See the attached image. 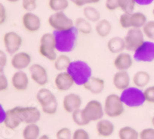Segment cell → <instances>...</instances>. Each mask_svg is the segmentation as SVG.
<instances>
[{"instance_id":"cell-51","label":"cell","mask_w":154,"mask_h":139,"mask_svg":"<svg viewBox=\"0 0 154 139\" xmlns=\"http://www.w3.org/2000/svg\"><path fill=\"white\" fill-rule=\"evenodd\" d=\"M6 1L9 2H11V3H16V2H19V0H6Z\"/></svg>"},{"instance_id":"cell-14","label":"cell","mask_w":154,"mask_h":139,"mask_svg":"<svg viewBox=\"0 0 154 139\" xmlns=\"http://www.w3.org/2000/svg\"><path fill=\"white\" fill-rule=\"evenodd\" d=\"M22 24L27 32L35 33L41 29L42 21L40 17L33 12H26L22 17Z\"/></svg>"},{"instance_id":"cell-9","label":"cell","mask_w":154,"mask_h":139,"mask_svg":"<svg viewBox=\"0 0 154 139\" xmlns=\"http://www.w3.org/2000/svg\"><path fill=\"white\" fill-rule=\"evenodd\" d=\"M133 60L140 63H151L154 61V42L144 41L134 52Z\"/></svg>"},{"instance_id":"cell-18","label":"cell","mask_w":154,"mask_h":139,"mask_svg":"<svg viewBox=\"0 0 154 139\" xmlns=\"http://www.w3.org/2000/svg\"><path fill=\"white\" fill-rule=\"evenodd\" d=\"M12 85L15 90L19 91L26 90L29 85V79L26 73L23 71H17L12 77Z\"/></svg>"},{"instance_id":"cell-11","label":"cell","mask_w":154,"mask_h":139,"mask_svg":"<svg viewBox=\"0 0 154 139\" xmlns=\"http://www.w3.org/2000/svg\"><path fill=\"white\" fill-rule=\"evenodd\" d=\"M15 111L17 113L22 123L36 124L41 119V112L36 107H15Z\"/></svg>"},{"instance_id":"cell-21","label":"cell","mask_w":154,"mask_h":139,"mask_svg":"<svg viewBox=\"0 0 154 139\" xmlns=\"http://www.w3.org/2000/svg\"><path fill=\"white\" fill-rule=\"evenodd\" d=\"M82 87L89 93L98 95L103 93L105 89V81L99 77L92 76L90 79Z\"/></svg>"},{"instance_id":"cell-36","label":"cell","mask_w":154,"mask_h":139,"mask_svg":"<svg viewBox=\"0 0 154 139\" xmlns=\"http://www.w3.org/2000/svg\"><path fill=\"white\" fill-rule=\"evenodd\" d=\"M144 36L151 41H154V20L147 21L142 28Z\"/></svg>"},{"instance_id":"cell-12","label":"cell","mask_w":154,"mask_h":139,"mask_svg":"<svg viewBox=\"0 0 154 139\" xmlns=\"http://www.w3.org/2000/svg\"><path fill=\"white\" fill-rule=\"evenodd\" d=\"M3 43L5 50L9 54L17 53L23 45V38L14 31L5 33L3 36Z\"/></svg>"},{"instance_id":"cell-25","label":"cell","mask_w":154,"mask_h":139,"mask_svg":"<svg viewBox=\"0 0 154 139\" xmlns=\"http://www.w3.org/2000/svg\"><path fill=\"white\" fill-rule=\"evenodd\" d=\"M151 77L146 71H139L134 74L133 77V83L138 88L146 87L150 82Z\"/></svg>"},{"instance_id":"cell-3","label":"cell","mask_w":154,"mask_h":139,"mask_svg":"<svg viewBox=\"0 0 154 139\" xmlns=\"http://www.w3.org/2000/svg\"><path fill=\"white\" fill-rule=\"evenodd\" d=\"M36 100L42 111L48 115H54L58 110V101L54 93L48 88H41L36 93Z\"/></svg>"},{"instance_id":"cell-27","label":"cell","mask_w":154,"mask_h":139,"mask_svg":"<svg viewBox=\"0 0 154 139\" xmlns=\"http://www.w3.org/2000/svg\"><path fill=\"white\" fill-rule=\"evenodd\" d=\"M74 27L79 33L82 35H89L93 32V27L91 23L84 17H79L74 21Z\"/></svg>"},{"instance_id":"cell-48","label":"cell","mask_w":154,"mask_h":139,"mask_svg":"<svg viewBox=\"0 0 154 139\" xmlns=\"http://www.w3.org/2000/svg\"><path fill=\"white\" fill-rule=\"evenodd\" d=\"M154 0H135L136 4L140 6H146L153 2Z\"/></svg>"},{"instance_id":"cell-53","label":"cell","mask_w":154,"mask_h":139,"mask_svg":"<svg viewBox=\"0 0 154 139\" xmlns=\"http://www.w3.org/2000/svg\"><path fill=\"white\" fill-rule=\"evenodd\" d=\"M152 16H154V7H153V9H152Z\"/></svg>"},{"instance_id":"cell-52","label":"cell","mask_w":154,"mask_h":139,"mask_svg":"<svg viewBox=\"0 0 154 139\" xmlns=\"http://www.w3.org/2000/svg\"><path fill=\"white\" fill-rule=\"evenodd\" d=\"M151 122H152V125H153V127H154V115H153V116H152V120H151Z\"/></svg>"},{"instance_id":"cell-47","label":"cell","mask_w":154,"mask_h":139,"mask_svg":"<svg viewBox=\"0 0 154 139\" xmlns=\"http://www.w3.org/2000/svg\"><path fill=\"white\" fill-rule=\"evenodd\" d=\"M8 80L3 74H0V92L5 90L8 88Z\"/></svg>"},{"instance_id":"cell-26","label":"cell","mask_w":154,"mask_h":139,"mask_svg":"<svg viewBox=\"0 0 154 139\" xmlns=\"http://www.w3.org/2000/svg\"><path fill=\"white\" fill-rule=\"evenodd\" d=\"M96 34L101 38H106L112 31V24L108 20L101 19L96 23L95 27Z\"/></svg>"},{"instance_id":"cell-35","label":"cell","mask_w":154,"mask_h":139,"mask_svg":"<svg viewBox=\"0 0 154 139\" xmlns=\"http://www.w3.org/2000/svg\"><path fill=\"white\" fill-rule=\"evenodd\" d=\"M72 118L74 123L78 126H86V125H89L85 119L84 116H83L81 108L72 113Z\"/></svg>"},{"instance_id":"cell-19","label":"cell","mask_w":154,"mask_h":139,"mask_svg":"<svg viewBox=\"0 0 154 139\" xmlns=\"http://www.w3.org/2000/svg\"><path fill=\"white\" fill-rule=\"evenodd\" d=\"M133 65V57L128 53L122 52L116 56L113 66L117 71H127Z\"/></svg>"},{"instance_id":"cell-30","label":"cell","mask_w":154,"mask_h":139,"mask_svg":"<svg viewBox=\"0 0 154 139\" xmlns=\"http://www.w3.org/2000/svg\"><path fill=\"white\" fill-rule=\"evenodd\" d=\"M82 14L85 19L90 23H96L99 20H101V14L97 9L92 5H86L83 7Z\"/></svg>"},{"instance_id":"cell-50","label":"cell","mask_w":154,"mask_h":139,"mask_svg":"<svg viewBox=\"0 0 154 139\" xmlns=\"http://www.w3.org/2000/svg\"><path fill=\"white\" fill-rule=\"evenodd\" d=\"M38 139H51V138L49 137V135H47V134H43V135H41L40 137H38Z\"/></svg>"},{"instance_id":"cell-41","label":"cell","mask_w":154,"mask_h":139,"mask_svg":"<svg viewBox=\"0 0 154 139\" xmlns=\"http://www.w3.org/2000/svg\"><path fill=\"white\" fill-rule=\"evenodd\" d=\"M146 102L154 104V86L148 87L143 90Z\"/></svg>"},{"instance_id":"cell-46","label":"cell","mask_w":154,"mask_h":139,"mask_svg":"<svg viewBox=\"0 0 154 139\" xmlns=\"http://www.w3.org/2000/svg\"><path fill=\"white\" fill-rule=\"evenodd\" d=\"M6 19H7V12L5 5L0 2V25L4 24L6 21Z\"/></svg>"},{"instance_id":"cell-2","label":"cell","mask_w":154,"mask_h":139,"mask_svg":"<svg viewBox=\"0 0 154 139\" xmlns=\"http://www.w3.org/2000/svg\"><path fill=\"white\" fill-rule=\"evenodd\" d=\"M67 72L73 79L75 84L83 86L93 76L90 66L83 60H72Z\"/></svg>"},{"instance_id":"cell-5","label":"cell","mask_w":154,"mask_h":139,"mask_svg":"<svg viewBox=\"0 0 154 139\" xmlns=\"http://www.w3.org/2000/svg\"><path fill=\"white\" fill-rule=\"evenodd\" d=\"M38 53L49 61L53 62L57 57L56 42L53 33H46L42 34L39 39L38 47Z\"/></svg>"},{"instance_id":"cell-34","label":"cell","mask_w":154,"mask_h":139,"mask_svg":"<svg viewBox=\"0 0 154 139\" xmlns=\"http://www.w3.org/2000/svg\"><path fill=\"white\" fill-rule=\"evenodd\" d=\"M119 9L123 13H132L134 12L136 2L135 0H118Z\"/></svg>"},{"instance_id":"cell-6","label":"cell","mask_w":154,"mask_h":139,"mask_svg":"<svg viewBox=\"0 0 154 139\" xmlns=\"http://www.w3.org/2000/svg\"><path fill=\"white\" fill-rule=\"evenodd\" d=\"M103 109L107 117L115 118L120 117L124 113L125 105L121 100L120 96L116 93H110L106 97Z\"/></svg>"},{"instance_id":"cell-7","label":"cell","mask_w":154,"mask_h":139,"mask_svg":"<svg viewBox=\"0 0 154 139\" xmlns=\"http://www.w3.org/2000/svg\"><path fill=\"white\" fill-rule=\"evenodd\" d=\"M48 24L53 31H63L74 27V21L64 12H53L48 18Z\"/></svg>"},{"instance_id":"cell-44","label":"cell","mask_w":154,"mask_h":139,"mask_svg":"<svg viewBox=\"0 0 154 139\" xmlns=\"http://www.w3.org/2000/svg\"><path fill=\"white\" fill-rule=\"evenodd\" d=\"M105 7L106 10L109 12H114V11L119 9V4L118 0H106Z\"/></svg>"},{"instance_id":"cell-32","label":"cell","mask_w":154,"mask_h":139,"mask_svg":"<svg viewBox=\"0 0 154 139\" xmlns=\"http://www.w3.org/2000/svg\"><path fill=\"white\" fill-rule=\"evenodd\" d=\"M119 139H140V133L130 126H124L118 131Z\"/></svg>"},{"instance_id":"cell-15","label":"cell","mask_w":154,"mask_h":139,"mask_svg":"<svg viewBox=\"0 0 154 139\" xmlns=\"http://www.w3.org/2000/svg\"><path fill=\"white\" fill-rule=\"evenodd\" d=\"M54 84L59 91L65 92L69 90L75 83L67 71H61L56 74L54 79Z\"/></svg>"},{"instance_id":"cell-16","label":"cell","mask_w":154,"mask_h":139,"mask_svg":"<svg viewBox=\"0 0 154 139\" xmlns=\"http://www.w3.org/2000/svg\"><path fill=\"white\" fill-rule=\"evenodd\" d=\"M32 56L26 52H17L13 54L11 60L12 67L16 71H23L30 67Z\"/></svg>"},{"instance_id":"cell-10","label":"cell","mask_w":154,"mask_h":139,"mask_svg":"<svg viewBox=\"0 0 154 139\" xmlns=\"http://www.w3.org/2000/svg\"><path fill=\"white\" fill-rule=\"evenodd\" d=\"M142 29L130 28L128 30L124 38L126 51L134 52L145 41Z\"/></svg>"},{"instance_id":"cell-39","label":"cell","mask_w":154,"mask_h":139,"mask_svg":"<svg viewBox=\"0 0 154 139\" xmlns=\"http://www.w3.org/2000/svg\"><path fill=\"white\" fill-rule=\"evenodd\" d=\"M22 6L26 12H33L37 7V0H22Z\"/></svg>"},{"instance_id":"cell-40","label":"cell","mask_w":154,"mask_h":139,"mask_svg":"<svg viewBox=\"0 0 154 139\" xmlns=\"http://www.w3.org/2000/svg\"><path fill=\"white\" fill-rule=\"evenodd\" d=\"M72 139H90V135L85 129L78 128L72 133Z\"/></svg>"},{"instance_id":"cell-8","label":"cell","mask_w":154,"mask_h":139,"mask_svg":"<svg viewBox=\"0 0 154 139\" xmlns=\"http://www.w3.org/2000/svg\"><path fill=\"white\" fill-rule=\"evenodd\" d=\"M82 114L88 124L93 122H98L103 119L104 113L103 105L97 100H91L82 109Z\"/></svg>"},{"instance_id":"cell-54","label":"cell","mask_w":154,"mask_h":139,"mask_svg":"<svg viewBox=\"0 0 154 139\" xmlns=\"http://www.w3.org/2000/svg\"><path fill=\"white\" fill-rule=\"evenodd\" d=\"M69 2H73L74 1H75V0H69Z\"/></svg>"},{"instance_id":"cell-38","label":"cell","mask_w":154,"mask_h":139,"mask_svg":"<svg viewBox=\"0 0 154 139\" xmlns=\"http://www.w3.org/2000/svg\"><path fill=\"white\" fill-rule=\"evenodd\" d=\"M130 13H123L119 18V24L121 28L129 30L131 28L130 21Z\"/></svg>"},{"instance_id":"cell-1","label":"cell","mask_w":154,"mask_h":139,"mask_svg":"<svg viewBox=\"0 0 154 139\" xmlns=\"http://www.w3.org/2000/svg\"><path fill=\"white\" fill-rule=\"evenodd\" d=\"M56 48L62 53H71L75 49L78 41L79 32L75 27L63 31H53Z\"/></svg>"},{"instance_id":"cell-28","label":"cell","mask_w":154,"mask_h":139,"mask_svg":"<svg viewBox=\"0 0 154 139\" xmlns=\"http://www.w3.org/2000/svg\"><path fill=\"white\" fill-rule=\"evenodd\" d=\"M131 28L142 29L146 23L147 18L144 13L141 12H133L130 13V17Z\"/></svg>"},{"instance_id":"cell-45","label":"cell","mask_w":154,"mask_h":139,"mask_svg":"<svg viewBox=\"0 0 154 139\" xmlns=\"http://www.w3.org/2000/svg\"><path fill=\"white\" fill-rule=\"evenodd\" d=\"M7 64V55L3 50L0 49V74H2Z\"/></svg>"},{"instance_id":"cell-31","label":"cell","mask_w":154,"mask_h":139,"mask_svg":"<svg viewBox=\"0 0 154 139\" xmlns=\"http://www.w3.org/2000/svg\"><path fill=\"white\" fill-rule=\"evenodd\" d=\"M71 62H72L71 59L66 53H63V54L57 56L56 60L53 61L54 68L59 72L66 71L67 69L69 67L70 64H71Z\"/></svg>"},{"instance_id":"cell-20","label":"cell","mask_w":154,"mask_h":139,"mask_svg":"<svg viewBox=\"0 0 154 139\" xmlns=\"http://www.w3.org/2000/svg\"><path fill=\"white\" fill-rule=\"evenodd\" d=\"M112 84L116 90L123 91L130 87V76L127 71H117L112 77Z\"/></svg>"},{"instance_id":"cell-23","label":"cell","mask_w":154,"mask_h":139,"mask_svg":"<svg viewBox=\"0 0 154 139\" xmlns=\"http://www.w3.org/2000/svg\"><path fill=\"white\" fill-rule=\"evenodd\" d=\"M107 49L112 54L117 55L126 49L124 38L120 36H113L107 42Z\"/></svg>"},{"instance_id":"cell-13","label":"cell","mask_w":154,"mask_h":139,"mask_svg":"<svg viewBox=\"0 0 154 139\" xmlns=\"http://www.w3.org/2000/svg\"><path fill=\"white\" fill-rule=\"evenodd\" d=\"M32 81L39 87L46 86L49 82V74L46 67L39 64H32L29 67Z\"/></svg>"},{"instance_id":"cell-43","label":"cell","mask_w":154,"mask_h":139,"mask_svg":"<svg viewBox=\"0 0 154 139\" xmlns=\"http://www.w3.org/2000/svg\"><path fill=\"white\" fill-rule=\"evenodd\" d=\"M101 0H75L73 3L78 7H85L86 5L98 4Z\"/></svg>"},{"instance_id":"cell-49","label":"cell","mask_w":154,"mask_h":139,"mask_svg":"<svg viewBox=\"0 0 154 139\" xmlns=\"http://www.w3.org/2000/svg\"><path fill=\"white\" fill-rule=\"evenodd\" d=\"M5 114H6V111H5L2 104H0V124L4 123V121H5Z\"/></svg>"},{"instance_id":"cell-4","label":"cell","mask_w":154,"mask_h":139,"mask_svg":"<svg viewBox=\"0 0 154 139\" xmlns=\"http://www.w3.org/2000/svg\"><path fill=\"white\" fill-rule=\"evenodd\" d=\"M121 100L125 106L130 108H137L143 105L146 102L143 90L137 87H129L121 91Z\"/></svg>"},{"instance_id":"cell-37","label":"cell","mask_w":154,"mask_h":139,"mask_svg":"<svg viewBox=\"0 0 154 139\" xmlns=\"http://www.w3.org/2000/svg\"><path fill=\"white\" fill-rule=\"evenodd\" d=\"M56 139H72V132L69 128H62L56 133Z\"/></svg>"},{"instance_id":"cell-24","label":"cell","mask_w":154,"mask_h":139,"mask_svg":"<svg viewBox=\"0 0 154 139\" xmlns=\"http://www.w3.org/2000/svg\"><path fill=\"white\" fill-rule=\"evenodd\" d=\"M20 124H22V122L18 116L17 113L15 111L14 107L6 111L5 118L4 121V125L5 127L11 130H15L19 127Z\"/></svg>"},{"instance_id":"cell-29","label":"cell","mask_w":154,"mask_h":139,"mask_svg":"<svg viewBox=\"0 0 154 139\" xmlns=\"http://www.w3.org/2000/svg\"><path fill=\"white\" fill-rule=\"evenodd\" d=\"M40 128L37 124H29L23 131V139H38L40 137Z\"/></svg>"},{"instance_id":"cell-55","label":"cell","mask_w":154,"mask_h":139,"mask_svg":"<svg viewBox=\"0 0 154 139\" xmlns=\"http://www.w3.org/2000/svg\"><path fill=\"white\" fill-rule=\"evenodd\" d=\"M4 139H9V138H4Z\"/></svg>"},{"instance_id":"cell-17","label":"cell","mask_w":154,"mask_h":139,"mask_svg":"<svg viewBox=\"0 0 154 139\" xmlns=\"http://www.w3.org/2000/svg\"><path fill=\"white\" fill-rule=\"evenodd\" d=\"M82 106V98L79 94L69 93L64 96L63 99V107L68 114H72Z\"/></svg>"},{"instance_id":"cell-42","label":"cell","mask_w":154,"mask_h":139,"mask_svg":"<svg viewBox=\"0 0 154 139\" xmlns=\"http://www.w3.org/2000/svg\"><path fill=\"white\" fill-rule=\"evenodd\" d=\"M140 139H154V128H147L140 132Z\"/></svg>"},{"instance_id":"cell-22","label":"cell","mask_w":154,"mask_h":139,"mask_svg":"<svg viewBox=\"0 0 154 139\" xmlns=\"http://www.w3.org/2000/svg\"><path fill=\"white\" fill-rule=\"evenodd\" d=\"M97 134L102 137H110L115 131V126L109 120L101 119L97 122L96 125Z\"/></svg>"},{"instance_id":"cell-33","label":"cell","mask_w":154,"mask_h":139,"mask_svg":"<svg viewBox=\"0 0 154 139\" xmlns=\"http://www.w3.org/2000/svg\"><path fill=\"white\" fill-rule=\"evenodd\" d=\"M69 5V0H49L48 5L53 12H64Z\"/></svg>"}]
</instances>
